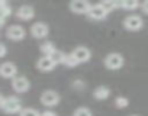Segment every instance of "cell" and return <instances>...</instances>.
<instances>
[{
    "label": "cell",
    "instance_id": "cell-23",
    "mask_svg": "<svg viewBox=\"0 0 148 116\" xmlns=\"http://www.w3.org/2000/svg\"><path fill=\"white\" fill-rule=\"evenodd\" d=\"M10 13H12V9L9 6L2 8V9H0V22H3L8 16H10Z\"/></svg>",
    "mask_w": 148,
    "mask_h": 116
},
{
    "label": "cell",
    "instance_id": "cell-18",
    "mask_svg": "<svg viewBox=\"0 0 148 116\" xmlns=\"http://www.w3.org/2000/svg\"><path fill=\"white\" fill-rule=\"evenodd\" d=\"M62 64H65L67 67H76V66H77V61L74 60V57H73L71 54H64Z\"/></svg>",
    "mask_w": 148,
    "mask_h": 116
},
{
    "label": "cell",
    "instance_id": "cell-1",
    "mask_svg": "<svg viewBox=\"0 0 148 116\" xmlns=\"http://www.w3.org/2000/svg\"><path fill=\"white\" fill-rule=\"evenodd\" d=\"M0 109H2L3 112H6V113H10V115L19 113V112L22 110V103H21V100H19L18 97L10 96V97H6V99L3 100L2 107H0Z\"/></svg>",
    "mask_w": 148,
    "mask_h": 116
},
{
    "label": "cell",
    "instance_id": "cell-29",
    "mask_svg": "<svg viewBox=\"0 0 148 116\" xmlns=\"http://www.w3.org/2000/svg\"><path fill=\"white\" fill-rule=\"evenodd\" d=\"M3 26V22H0V28H2Z\"/></svg>",
    "mask_w": 148,
    "mask_h": 116
},
{
    "label": "cell",
    "instance_id": "cell-2",
    "mask_svg": "<svg viewBox=\"0 0 148 116\" xmlns=\"http://www.w3.org/2000/svg\"><path fill=\"white\" fill-rule=\"evenodd\" d=\"M105 66L109 70H119L123 66V57L118 52H112L109 55H106L105 58Z\"/></svg>",
    "mask_w": 148,
    "mask_h": 116
},
{
    "label": "cell",
    "instance_id": "cell-5",
    "mask_svg": "<svg viewBox=\"0 0 148 116\" xmlns=\"http://www.w3.org/2000/svg\"><path fill=\"white\" fill-rule=\"evenodd\" d=\"M60 102V94L54 90H45L41 94V103L45 106H55Z\"/></svg>",
    "mask_w": 148,
    "mask_h": 116
},
{
    "label": "cell",
    "instance_id": "cell-10",
    "mask_svg": "<svg viewBox=\"0 0 148 116\" xmlns=\"http://www.w3.org/2000/svg\"><path fill=\"white\" fill-rule=\"evenodd\" d=\"M8 38L9 39H12V41H22L23 38H25V35H26V32H25V29L22 28V26H19V25H13V26H10L9 29H8Z\"/></svg>",
    "mask_w": 148,
    "mask_h": 116
},
{
    "label": "cell",
    "instance_id": "cell-16",
    "mask_svg": "<svg viewBox=\"0 0 148 116\" xmlns=\"http://www.w3.org/2000/svg\"><path fill=\"white\" fill-rule=\"evenodd\" d=\"M41 51H42L44 57H49V55L55 51V46H54L52 42H45V44L41 45Z\"/></svg>",
    "mask_w": 148,
    "mask_h": 116
},
{
    "label": "cell",
    "instance_id": "cell-6",
    "mask_svg": "<svg viewBox=\"0 0 148 116\" xmlns=\"http://www.w3.org/2000/svg\"><path fill=\"white\" fill-rule=\"evenodd\" d=\"M123 26L128 31H138V29L142 28V19L138 15H131L123 20Z\"/></svg>",
    "mask_w": 148,
    "mask_h": 116
},
{
    "label": "cell",
    "instance_id": "cell-4",
    "mask_svg": "<svg viewBox=\"0 0 148 116\" xmlns=\"http://www.w3.org/2000/svg\"><path fill=\"white\" fill-rule=\"evenodd\" d=\"M12 87H13V90L18 91V93H25V91L29 90L31 83H29V80H28L26 77L18 76V77H13V80H12Z\"/></svg>",
    "mask_w": 148,
    "mask_h": 116
},
{
    "label": "cell",
    "instance_id": "cell-17",
    "mask_svg": "<svg viewBox=\"0 0 148 116\" xmlns=\"http://www.w3.org/2000/svg\"><path fill=\"white\" fill-rule=\"evenodd\" d=\"M138 6H139V3L136 0H123V2H121V8H123L126 10H134Z\"/></svg>",
    "mask_w": 148,
    "mask_h": 116
},
{
    "label": "cell",
    "instance_id": "cell-7",
    "mask_svg": "<svg viewBox=\"0 0 148 116\" xmlns=\"http://www.w3.org/2000/svg\"><path fill=\"white\" fill-rule=\"evenodd\" d=\"M70 9L73 13H77V15H84L89 12L90 9V3L84 2V0H74V2L70 3Z\"/></svg>",
    "mask_w": 148,
    "mask_h": 116
},
{
    "label": "cell",
    "instance_id": "cell-25",
    "mask_svg": "<svg viewBox=\"0 0 148 116\" xmlns=\"http://www.w3.org/2000/svg\"><path fill=\"white\" fill-rule=\"evenodd\" d=\"M74 87H77V89H84V83H82V81H76L74 83Z\"/></svg>",
    "mask_w": 148,
    "mask_h": 116
},
{
    "label": "cell",
    "instance_id": "cell-24",
    "mask_svg": "<svg viewBox=\"0 0 148 116\" xmlns=\"http://www.w3.org/2000/svg\"><path fill=\"white\" fill-rule=\"evenodd\" d=\"M6 52H8V49H6V45L0 44V58H2V57H5V55H6Z\"/></svg>",
    "mask_w": 148,
    "mask_h": 116
},
{
    "label": "cell",
    "instance_id": "cell-12",
    "mask_svg": "<svg viewBox=\"0 0 148 116\" xmlns=\"http://www.w3.org/2000/svg\"><path fill=\"white\" fill-rule=\"evenodd\" d=\"M36 67H38L39 71L48 73V71H51L55 67V64L52 63V60H51L49 57H41L39 60H38V63H36Z\"/></svg>",
    "mask_w": 148,
    "mask_h": 116
},
{
    "label": "cell",
    "instance_id": "cell-14",
    "mask_svg": "<svg viewBox=\"0 0 148 116\" xmlns=\"http://www.w3.org/2000/svg\"><path fill=\"white\" fill-rule=\"evenodd\" d=\"M93 96H95V99H97V100H105V99H108V97L110 96V90H109L106 86H99V87L95 89Z\"/></svg>",
    "mask_w": 148,
    "mask_h": 116
},
{
    "label": "cell",
    "instance_id": "cell-22",
    "mask_svg": "<svg viewBox=\"0 0 148 116\" xmlns=\"http://www.w3.org/2000/svg\"><path fill=\"white\" fill-rule=\"evenodd\" d=\"M129 104V100L126 99V97H118L116 100H115V106L118 107V109H123V107H126Z\"/></svg>",
    "mask_w": 148,
    "mask_h": 116
},
{
    "label": "cell",
    "instance_id": "cell-8",
    "mask_svg": "<svg viewBox=\"0 0 148 116\" xmlns=\"http://www.w3.org/2000/svg\"><path fill=\"white\" fill-rule=\"evenodd\" d=\"M16 73H18V68L13 63L8 61L0 66V76L5 78H13V77H16Z\"/></svg>",
    "mask_w": 148,
    "mask_h": 116
},
{
    "label": "cell",
    "instance_id": "cell-9",
    "mask_svg": "<svg viewBox=\"0 0 148 116\" xmlns=\"http://www.w3.org/2000/svg\"><path fill=\"white\" fill-rule=\"evenodd\" d=\"M87 15H89V18L90 19H95V20H102V19H105L106 16H108V12L97 3V5H93V6H90V9H89V12H87Z\"/></svg>",
    "mask_w": 148,
    "mask_h": 116
},
{
    "label": "cell",
    "instance_id": "cell-30",
    "mask_svg": "<svg viewBox=\"0 0 148 116\" xmlns=\"http://www.w3.org/2000/svg\"><path fill=\"white\" fill-rule=\"evenodd\" d=\"M131 116H138V115H131Z\"/></svg>",
    "mask_w": 148,
    "mask_h": 116
},
{
    "label": "cell",
    "instance_id": "cell-13",
    "mask_svg": "<svg viewBox=\"0 0 148 116\" xmlns=\"http://www.w3.org/2000/svg\"><path fill=\"white\" fill-rule=\"evenodd\" d=\"M16 15H18V18H19V19H22V20H29V19H32V18H34L35 10H34V8H31V6L25 5V6H21V8L18 9Z\"/></svg>",
    "mask_w": 148,
    "mask_h": 116
},
{
    "label": "cell",
    "instance_id": "cell-19",
    "mask_svg": "<svg viewBox=\"0 0 148 116\" xmlns=\"http://www.w3.org/2000/svg\"><path fill=\"white\" fill-rule=\"evenodd\" d=\"M19 116H41V113H39L36 109L26 107V109H22V110L19 112Z\"/></svg>",
    "mask_w": 148,
    "mask_h": 116
},
{
    "label": "cell",
    "instance_id": "cell-28",
    "mask_svg": "<svg viewBox=\"0 0 148 116\" xmlns=\"http://www.w3.org/2000/svg\"><path fill=\"white\" fill-rule=\"evenodd\" d=\"M3 100H5V99H3L2 96H0V107H2V103H3Z\"/></svg>",
    "mask_w": 148,
    "mask_h": 116
},
{
    "label": "cell",
    "instance_id": "cell-26",
    "mask_svg": "<svg viewBox=\"0 0 148 116\" xmlns=\"http://www.w3.org/2000/svg\"><path fill=\"white\" fill-rule=\"evenodd\" d=\"M41 116H57L54 112H51V110H48V112H44V113H41Z\"/></svg>",
    "mask_w": 148,
    "mask_h": 116
},
{
    "label": "cell",
    "instance_id": "cell-3",
    "mask_svg": "<svg viewBox=\"0 0 148 116\" xmlns=\"http://www.w3.org/2000/svg\"><path fill=\"white\" fill-rule=\"evenodd\" d=\"M71 55L74 57V60L77 61V64H82V63H87V61L90 60L92 52H90V49L86 48V46H77L76 49L71 52Z\"/></svg>",
    "mask_w": 148,
    "mask_h": 116
},
{
    "label": "cell",
    "instance_id": "cell-15",
    "mask_svg": "<svg viewBox=\"0 0 148 116\" xmlns=\"http://www.w3.org/2000/svg\"><path fill=\"white\" fill-rule=\"evenodd\" d=\"M49 58L52 60V63L57 66V64H62V60H64V52H61L60 49H55L51 55H49Z\"/></svg>",
    "mask_w": 148,
    "mask_h": 116
},
{
    "label": "cell",
    "instance_id": "cell-20",
    "mask_svg": "<svg viewBox=\"0 0 148 116\" xmlns=\"http://www.w3.org/2000/svg\"><path fill=\"white\" fill-rule=\"evenodd\" d=\"M108 13L109 12H112L113 9H116V2H113V0H106V2H102V3H99Z\"/></svg>",
    "mask_w": 148,
    "mask_h": 116
},
{
    "label": "cell",
    "instance_id": "cell-21",
    "mask_svg": "<svg viewBox=\"0 0 148 116\" xmlns=\"http://www.w3.org/2000/svg\"><path fill=\"white\" fill-rule=\"evenodd\" d=\"M73 116H93V115H92V110L90 109H87V107L83 106V107H79V109L74 110Z\"/></svg>",
    "mask_w": 148,
    "mask_h": 116
},
{
    "label": "cell",
    "instance_id": "cell-27",
    "mask_svg": "<svg viewBox=\"0 0 148 116\" xmlns=\"http://www.w3.org/2000/svg\"><path fill=\"white\" fill-rule=\"evenodd\" d=\"M142 10H144L145 13H148V2H145V3H142Z\"/></svg>",
    "mask_w": 148,
    "mask_h": 116
},
{
    "label": "cell",
    "instance_id": "cell-11",
    "mask_svg": "<svg viewBox=\"0 0 148 116\" xmlns=\"http://www.w3.org/2000/svg\"><path fill=\"white\" fill-rule=\"evenodd\" d=\"M48 32H49L48 26H47L45 23H42V22L34 23L32 28H31V33H32V36H35V38H38V39L45 38V36L48 35Z\"/></svg>",
    "mask_w": 148,
    "mask_h": 116
}]
</instances>
